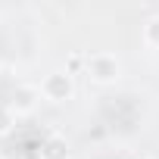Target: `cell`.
Listing matches in <instances>:
<instances>
[{"mask_svg": "<svg viewBox=\"0 0 159 159\" xmlns=\"http://www.w3.org/2000/svg\"><path fill=\"white\" fill-rule=\"evenodd\" d=\"M147 159H156V156H147Z\"/></svg>", "mask_w": 159, "mask_h": 159, "instance_id": "7", "label": "cell"}, {"mask_svg": "<svg viewBox=\"0 0 159 159\" xmlns=\"http://www.w3.org/2000/svg\"><path fill=\"white\" fill-rule=\"evenodd\" d=\"M143 44L153 47V50H159V16H153V19L143 25Z\"/></svg>", "mask_w": 159, "mask_h": 159, "instance_id": "5", "label": "cell"}, {"mask_svg": "<svg viewBox=\"0 0 159 159\" xmlns=\"http://www.w3.org/2000/svg\"><path fill=\"white\" fill-rule=\"evenodd\" d=\"M72 150H69V140L62 134H50L44 143H41V159H69Z\"/></svg>", "mask_w": 159, "mask_h": 159, "instance_id": "4", "label": "cell"}, {"mask_svg": "<svg viewBox=\"0 0 159 159\" xmlns=\"http://www.w3.org/2000/svg\"><path fill=\"white\" fill-rule=\"evenodd\" d=\"M38 103H41V88H34V84H19V88L13 91L10 109H13L16 116H28V112L38 109Z\"/></svg>", "mask_w": 159, "mask_h": 159, "instance_id": "3", "label": "cell"}, {"mask_svg": "<svg viewBox=\"0 0 159 159\" xmlns=\"http://www.w3.org/2000/svg\"><path fill=\"white\" fill-rule=\"evenodd\" d=\"M16 112L10 109V106H0V137H3V134H10L13 128H16Z\"/></svg>", "mask_w": 159, "mask_h": 159, "instance_id": "6", "label": "cell"}, {"mask_svg": "<svg viewBox=\"0 0 159 159\" xmlns=\"http://www.w3.org/2000/svg\"><path fill=\"white\" fill-rule=\"evenodd\" d=\"M38 88H41V97L47 103H66L75 97V75L69 69H53L44 75V81Z\"/></svg>", "mask_w": 159, "mask_h": 159, "instance_id": "2", "label": "cell"}, {"mask_svg": "<svg viewBox=\"0 0 159 159\" xmlns=\"http://www.w3.org/2000/svg\"><path fill=\"white\" fill-rule=\"evenodd\" d=\"M84 72L94 84H116L119 78H122V62L116 53H106V50H97L88 56L84 62Z\"/></svg>", "mask_w": 159, "mask_h": 159, "instance_id": "1", "label": "cell"}]
</instances>
